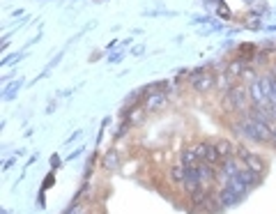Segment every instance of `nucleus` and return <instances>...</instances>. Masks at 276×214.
<instances>
[{
	"instance_id": "f257e3e1",
	"label": "nucleus",
	"mask_w": 276,
	"mask_h": 214,
	"mask_svg": "<svg viewBox=\"0 0 276 214\" xmlns=\"http://www.w3.org/2000/svg\"><path fill=\"white\" fill-rule=\"evenodd\" d=\"M244 136H249L251 141H258V143H267L272 141V129L267 122H260L256 118H249L244 122Z\"/></svg>"
},
{
	"instance_id": "f03ea898",
	"label": "nucleus",
	"mask_w": 276,
	"mask_h": 214,
	"mask_svg": "<svg viewBox=\"0 0 276 214\" xmlns=\"http://www.w3.org/2000/svg\"><path fill=\"white\" fill-rule=\"evenodd\" d=\"M237 154H239V157H242V159H244V166H246V168H251L253 173H258V175H260V173H263V171H265V161L260 159L258 154L249 152L246 147H239V150H237Z\"/></svg>"
},
{
	"instance_id": "7ed1b4c3",
	"label": "nucleus",
	"mask_w": 276,
	"mask_h": 214,
	"mask_svg": "<svg viewBox=\"0 0 276 214\" xmlns=\"http://www.w3.org/2000/svg\"><path fill=\"white\" fill-rule=\"evenodd\" d=\"M191 83H194V90H200V92H207L214 87V76L209 72H198L196 76H191Z\"/></svg>"
},
{
	"instance_id": "20e7f679",
	"label": "nucleus",
	"mask_w": 276,
	"mask_h": 214,
	"mask_svg": "<svg viewBox=\"0 0 276 214\" xmlns=\"http://www.w3.org/2000/svg\"><path fill=\"white\" fill-rule=\"evenodd\" d=\"M249 94H251V97H253V101H256L258 106H265V108H267V106H274V104H272V101H270V97L265 94L263 86H260L258 81H256V83H253V86L249 87Z\"/></svg>"
},
{
	"instance_id": "39448f33",
	"label": "nucleus",
	"mask_w": 276,
	"mask_h": 214,
	"mask_svg": "<svg viewBox=\"0 0 276 214\" xmlns=\"http://www.w3.org/2000/svg\"><path fill=\"white\" fill-rule=\"evenodd\" d=\"M182 164L187 168H196L198 164H200V159H198V154H196V147L191 145V147H187L182 152Z\"/></svg>"
},
{
	"instance_id": "423d86ee",
	"label": "nucleus",
	"mask_w": 276,
	"mask_h": 214,
	"mask_svg": "<svg viewBox=\"0 0 276 214\" xmlns=\"http://www.w3.org/2000/svg\"><path fill=\"white\" fill-rule=\"evenodd\" d=\"M228 189H233V191H235L237 196H244V194H246V191H249V187H246V184H244V182L239 180L237 175H233V177H228Z\"/></svg>"
},
{
	"instance_id": "0eeeda50",
	"label": "nucleus",
	"mask_w": 276,
	"mask_h": 214,
	"mask_svg": "<svg viewBox=\"0 0 276 214\" xmlns=\"http://www.w3.org/2000/svg\"><path fill=\"white\" fill-rule=\"evenodd\" d=\"M214 150H216V154H219L221 159H228L230 154L235 152V147L230 145L228 141H219V143H214Z\"/></svg>"
},
{
	"instance_id": "6e6552de",
	"label": "nucleus",
	"mask_w": 276,
	"mask_h": 214,
	"mask_svg": "<svg viewBox=\"0 0 276 214\" xmlns=\"http://www.w3.org/2000/svg\"><path fill=\"white\" fill-rule=\"evenodd\" d=\"M163 104H166V94H163V92L150 94V99H148V108H150V111H157V108H161Z\"/></svg>"
},
{
	"instance_id": "1a4fd4ad",
	"label": "nucleus",
	"mask_w": 276,
	"mask_h": 214,
	"mask_svg": "<svg viewBox=\"0 0 276 214\" xmlns=\"http://www.w3.org/2000/svg\"><path fill=\"white\" fill-rule=\"evenodd\" d=\"M184 175H187V166L184 164H177V166L170 168V180L173 182H184Z\"/></svg>"
},
{
	"instance_id": "9d476101",
	"label": "nucleus",
	"mask_w": 276,
	"mask_h": 214,
	"mask_svg": "<svg viewBox=\"0 0 276 214\" xmlns=\"http://www.w3.org/2000/svg\"><path fill=\"white\" fill-rule=\"evenodd\" d=\"M237 198H239V196H237L233 189H226V191H221V196H219V201H221L223 205H233V203H237Z\"/></svg>"
},
{
	"instance_id": "9b49d317",
	"label": "nucleus",
	"mask_w": 276,
	"mask_h": 214,
	"mask_svg": "<svg viewBox=\"0 0 276 214\" xmlns=\"http://www.w3.org/2000/svg\"><path fill=\"white\" fill-rule=\"evenodd\" d=\"M194 147H196V154H198V159H200V161L207 159L209 150H212V145H209V143H198V145H194Z\"/></svg>"
},
{
	"instance_id": "f8f14e48",
	"label": "nucleus",
	"mask_w": 276,
	"mask_h": 214,
	"mask_svg": "<svg viewBox=\"0 0 276 214\" xmlns=\"http://www.w3.org/2000/svg\"><path fill=\"white\" fill-rule=\"evenodd\" d=\"M230 97H233V99H235L237 104L242 106L244 99H246V90H242V87H235V90H230Z\"/></svg>"
},
{
	"instance_id": "ddd939ff",
	"label": "nucleus",
	"mask_w": 276,
	"mask_h": 214,
	"mask_svg": "<svg viewBox=\"0 0 276 214\" xmlns=\"http://www.w3.org/2000/svg\"><path fill=\"white\" fill-rule=\"evenodd\" d=\"M270 129H272V138H276V125H274V122L270 125Z\"/></svg>"
}]
</instances>
